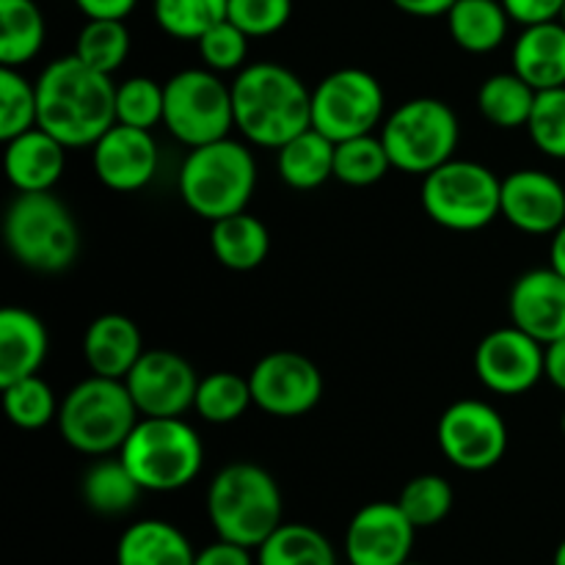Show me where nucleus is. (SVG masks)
Wrapping results in <instances>:
<instances>
[{
	"mask_svg": "<svg viewBox=\"0 0 565 565\" xmlns=\"http://www.w3.org/2000/svg\"><path fill=\"white\" fill-rule=\"evenodd\" d=\"M39 127L66 149L94 147L116 125V83L75 53L44 66L36 81Z\"/></svg>",
	"mask_w": 565,
	"mask_h": 565,
	"instance_id": "1",
	"label": "nucleus"
},
{
	"mask_svg": "<svg viewBox=\"0 0 565 565\" xmlns=\"http://www.w3.org/2000/svg\"><path fill=\"white\" fill-rule=\"evenodd\" d=\"M235 127L257 147L279 149L312 127V92L274 61L248 64L232 83Z\"/></svg>",
	"mask_w": 565,
	"mask_h": 565,
	"instance_id": "2",
	"label": "nucleus"
},
{
	"mask_svg": "<svg viewBox=\"0 0 565 565\" xmlns=\"http://www.w3.org/2000/svg\"><path fill=\"white\" fill-rule=\"evenodd\" d=\"M281 511L279 483L257 463H230L207 489V519L215 535L248 550H259L268 541L281 524Z\"/></svg>",
	"mask_w": 565,
	"mask_h": 565,
	"instance_id": "3",
	"label": "nucleus"
},
{
	"mask_svg": "<svg viewBox=\"0 0 565 565\" xmlns=\"http://www.w3.org/2000/svg\"><path fill=\"white\" fill-rule=\"evenodd\" d=\"M177 185L185 207L213 224L248 207L257 188V160L246 143L221 138L188 152Z\"/></svg>",
	"mask_w": 565,
	"mask_h": 565,
	"instance_id": "4",
	"label": "nucleus"
},
{
	"mask_svg": "<svg viewBox=\"0 0 565 565\" xmlns=\"http://www.w3.org/2000/svg\"><path fill=\"white\" fill-rule=\"evenodd\" d=\"M119 458L143 491H180L199 478L204 445L182 417H141Z\"/></svg>",
	"mask_w": 565,
	"mask_h": 565,
	"instance_id": "5",
	"label": "nucleus"
},
{
	"mask_svg": "<svg viewBox=\"0 0 565 565\" xmlns=\"http://www.w3.org/2000/svg\"><path fill=\"white\" fill-rule=\"evenodd\" d=\"M141 419L127 384L119 379L92 375L66 392L58 408V430L72 450L103 458L121 450Z\"/></svg>",
	"mask_w": 565,
	"mask_h": 565,
	"instance_id": "6",
	"label": "nucleus"
},
{
	"mask_svg": "<svg viewBox=\"0 0 565 565\" xmlns=\"http://www.w3.org/2000/svg\"><path fill=\"white\" fill-rule=\"evenodd\" d=\"M3 235L11 257L39 274L70 268L81 248L75 215L50 191L17 193L6 210Z\"/></svg>",
	"mask_w": 565,
	"mask_h": 565,
	"instance_id": "7",
	"label": "nucleus"
},
{
	"mask_svg": "<svg viewBox=\"0 0 565 565\" xmlns=\"http://www.w3.org/2000/svg\"><path fill=\"white\" fill-rule=\"evenodd\" d=\"M423 210L452 232H478L502 215V180L478 160H447L423 177Z\"/></svg>",
	"mask_w": 565,
	"mask_h": 565,
	"instance_id": "8",
	"label": "nucleus"
},
{
	"mask_svg": "<svg viewBox=\"0 0 565 565\" xmlns=\"http://www.w3.org/2000/svg\"><path fill=\"white\" fill-rule=\"evenodd\" d=\"M458 116L445 99L417 97L403 103L381 127L392 166L403 174L425 177L452 160L458 147Z\"/></svg>",
	"mask_w": 565,
	"mask_h": 565,
	"instance_id": "9",
	"label": "nucleus"
},
{
	"mask_svg": "<svg viewBox=\"0 0 565 565\" xmlns=\"http://www.w3.org/2000/svg\"><path fill=\"white\" fill-rule=\"evenodd\" d=\"M163 125L177 141L196 149L230 138L235 127L232 86L213 70H182L163 83Z\"/></svg>",
	"mask_w": 565,
	"mask_h": 565,
	"instance_id": "10",
	"label": "nucleus"
},
{
	"mask_svg": "<svg viewBox=\"0 0 565 565\" xmlns=\"http://www.w3.org/2000/svg\"><path fill=\"white\" fill-rule=\"evenodd\" d=\"M384 88L367 70H337L312 88V127L334 143L367 136L384 119Z\"/></svg>",
	"mask_w": 565,
	"mask_h": 565,
	"instance_id": "11",
	"label": "nucleus"
},
{
	"mask_svg": "<svg viewBox=\"0 0 565 565\" xmlns=\"http://www.w3.org/2000/svg\"><path fill=\"white\" fill-rule=\"evenodd\" d=\"M441 452L463 472H486L505 458L508 425L486 401H458L445 408L436 428Z\"/></svg>",
	"mask_w": 565,
	"mask_h": 565,
	"instance_id": "12",
	"label": "nucleus"
},
{
	"mask_svg": "<svg viewBox=\"0 0 565 565\" xmlns=\"http://www.w3.org/2000/svg\"><path fill=\"white\" fill-rule=\"evenodd\" d=\"M254 406L279 419H296L312 412L323 397L318 364L296 351L265 353L248 373Z\"/></svg>",
	"mask_w": 565,
	"mask_h": 565,
	"instance_id": "13",
	"label": "nucleus"
},
{
	"mask_svg": "<svg viewBox=\"0 0 565 565\" xmlns=\"http://www.w3.org/2000/svg\"><path fill=\"white\" fill-rule=\"evenodd\" d=\"M196 370L180 353L154 348L143 351L125 384L141 417H182L193 408L199 390Z\"/></svg>",
	"mask_w": 565,
	"mask_h": 565,
	"instance_id": "14",
	"label": "nucleus"
},
{
	"mask_svg": "<svg viewBox=\"0 0 565 565\" xmlns=\"http://www.w3.org/2000/svg\"><path fill=\"white\" fill-rule=\"evenodd\" d=\"M475 375L497 395H524L544 379V345L513 323L491 331L475 351Z\"/></svg>",
	"mask_w": 565,
	"mask_h": 565,
	"instance_id": "15",
	"label": "nucleus"
},
{
	"mask_svg": "<svg viewBox=\"0 0 565 565\" xmlns=\"http://www.w3.org/2000/svg\"><path fill=\"white\" fill-rule=\"evenodd\" d=\"M417 527L397 502H370L353 513L345 530V557L351 565H403L414 550Z\"/></svg>",
	"mask_w": 565,
	"mask_h": 565,
	"instance_id": "16",
	"label": "nucleus"
},
{
	"mask_svg": "<svg viewBox=\"0 0 565 565\" xmlns=\"http://www.w3.org/2000/svg\"><path fill=\"white\" fill-rule=\"evenodd\" d=\"M92 163L94 174L110 191H141L158 174L160 163L152 130H141V127L119 125L116 121L92 147Z\"/></svg>",
	"mask_w": 565,
	"mask_h": 565,
	"instance_id": "17",
	"label": "nucleus"
},
{
	"mask_svg": "<svg viewBox=\"0 0 565 565\" xmlns=\"http://www.w3.org/2000/svg\"><path fill=\"white\" fill-rule=\"evenodd\" d=\"M502 215L527 235H555L565 224V188L541 169H519L502 180Z\"/></svg>",
	"mask_w": 565,
	"mask_h": 565,
	"instance_id": "18",
	"label": "nucleus"
},
{
	"mask_svg": "<svg viewBox=\"0 0 565 565\" xmlns=\"http://www.w3.org/2000/svg\"><path fill=\"white\" fill-rule=\"evenodd\" d=\"M508 312L516 329L550 345L565 337V276L555 268H535L519 276L508 296Z\"/></svg>",
	"mask_w": 565,
	"mask_h": 565,
	"instance_id": "19",
	"label": "nucleus"
},
{
	"mask_svg": "<svg viewBox=\"0 0 565 565\" xmlns=\"http://www.w3.org/2000/svg\"><path fill=\"white\" fill-rule=\"evenodd\" d=\"M3 169L20 193L53 191L66 169V147L42 127L6 141Z\"/></svg>",
	"mask_w": 565,
	"mask_h": 565,
	"instance_id": "20",
	"label": "nucleus"
},
{
	"mask_svg": "<svg viewBox=\"0 0 565 565\" xmlns=\"http://www.w3.org/2000/svg\"><path fill=\"white\" fill-rule=\"evenodd\" d=\"M83 356L94 375L125 381L143 356V340L136 320L119 312L99 315L83 337Z\"/></svg>",
	"mask_w": 565,
	"mask_h": 565,
	"instance_id": "21",
	"label": "nucleus"
},
{
	"mask_svg": "<svg viewBox=\"0 0 565 565\" xmlns=\"http://www.w3.org/2000/svg\"><path fill=\"white\" fill-rule=\"evenodd\" d=\"M513 72L535 92L565 86V25L563 20L524 25L513 44Z\"/></svg>",
	"mask_w": 565,
	"mask_h": 565,
	"instance_id": "22",
	"label": "nucleus"
},
{
	"mask_svg": "<svg viewBox=\"0 0 565 565\" xmlns=\"http://www.w3.org/2000/svg\"><path fill=\"white\" fill-rule=\"evenodd\" d=\"M47 326L22 307L0 312V386L36 375L47 359Z\"/></svg>",
	"mask_w": 565,
	"mask_h": 565,
	"instance_id": "23",
	"label": "nucleus"
},
{
	"mask_svg": "<svg viewBox=\"0 0 565 565\" xmlns=\"http://www.w3.org/2000/svg\"><path fill=\"white\" fill-rule=\"evenodd\" d=\"M196 552L174 524L163 519H141L121 533L116 565H193Z\"/></svg>",
	"mask_w": 565,
	"mask_h": 565,
	"instance_id": "24",
	"label": "nucleus"
},
{
	"mask_svg": "<svg viewBox=\"0 0 565 565\" xmlns=\"http://www.w3.org/2000/svg\"><path fill=\"white\" fill-rule=\"evenodd\" d=\"M210 248L213 257L230 270H254L268 259L270 232L257 215L235 213L213 221L210 230Z\"/></svg>",
	"mask_w": 565,
	"mask_h": 565,
	"instance_id": "25",
	"label": "nucleus"
},
{
	"mask_svg": "<svg viewBox=\"0 0 565 565\" xmlns=\"http://www.w3.org/2000/svg\"><path fill=\"white\" fill-rule=\"evenodd\" d=\"M334 149L337 143L331 138L315 127H307L285 147L276 149V171L281 182L296 191H315L334 177Z\"/></svg>",
	"mask_w": 565,
	"mask_h": 565,
	"instance_id": "26",
	"label": "nucleus"
},
{
	"mask_svg": "<svg viewBox=\"0 0 565 565\" xmlns=\"http://www.w3.org/2000/svg\"><path fill=\"white\" fill-rule=\"evenodd\" d=\"M445 17L452 42L478 55L500 47L511 22L502 0H456Z\"/></svg>",
	"mask_w": 565,
	"mask_h": 565,
	"instance_id": "27",
	"label": "nucleus"
},
{
	"mask_svg": "<svg viewBox=\"0 0 565 565\" xmlns=\"http://www.w3.org/2000/svg\"><path fill=\"white\" fill-rule=\"evenodd\" d=\"M44 14L33 0H0V64L20 70L44 44Z\"/></svg>",
	"mask_w": 565,
	"mask_h": 565,
	"instance_id": "28",
	"label": "nucleus"
},
{
	"mask_svg": "<svg viewBox=\"0 0 565 565\" xmlns=\"http://www.w3.org/2000/svg\"><path fill=\"white\" fill-rule=\"evenodd\" d=\"M81 491L83 502L94 513H99V516H121V513L136 508L143 489L121 458H103V461L92 463L88 472L83 475Z\"/></svg>",
	"mask_w": 565,
	"mask_h": 565,
	"instance_id": "29",
	"label": "nucleus"
},
{
	"mask_svg": "<svg viewBox=\"0 0 565 565\" xmlns=\"http://www.w3.org/2000/svg\"><path fill=\"white\" fill-rule=\"evenodd\" d=\"M257 565H337V552L320 530L281 522L257 550Z\"/></svg>",
	"mask_w": 565,
	"mask_h": 565,
	"instance_id": "30",
	"label": "nucleus"
},
{
	"mask_svg": "<svg viewBox=\"0 0 565 565\" xmlns=\"http://www.w3.org/2000/svg\"><path fill=\"white\" fill-rule=\"evenodd\" d=\"M535 97L539 92L516 72H500L486 77L483 86L478 88V110L494 127L513 130V127H527Z\"/></svg>",
	"mask_w": 565,
	"mask_h": 565,
	"instance_id": "31",
	"label": "nucleus"
},
{
	"mask_svg": "<svg viewBox=\"0 0 565 565\" xmlns=\"http://www.w3.org/2000/svg\"><path fill=\"white\" fill-rule=\"evenodd\" d=\"M252 403L254 397L248 379L230 373V370H218V373H210L199 381L193 408L204 423L230 425L241 419Z\"/></svg>",
	"mask_w": 565,
	"mask_h": 565,
	"instance_id": "32",
	"label": "nucleus"
},
{
	"mask_svg": "<svg viewBox=\"0 0 565 565\" xmlns=\"http://www.w3.org/2000/svg\"><path fill=\"white\" fill-rule=\"evenodd\" d=\"M395 169L390 160L381 136H356L340 141L334 149V177L345 185L367 188L386 177V171Z\"/></svg>",
	"mask_w": 565,
	"mask_h": 565,
	"instance_id": "33",
	"label": "nucleus"
},
{
	"mask_svg": "<svg viewBox=\"0 0 565 565\" xmlns=\"http://www.w3.org/2000/svg\"><path fill=\"white\" fill-rule=\"evenodd\" d=\"M160 31L182 42H199L213 25L226 20L230 0H154Z\"/></svg>",
	"mask_w": 565,
	"mask_h": 565,
	"instance_id": "34",
	"label": "nucleus"
},
{
	"mask_svg": "<svg viewBox=\"0 0 565 565\" xmlns=\"http://www.w3.org/2000/svg\"><path fill=\"white\" fill-rule=\"evenodd\" d=\"M3 390V412L11 425L20 430H39L58 419V403H55L53 390L44 379L25 375L20 381L0 386Z\"/></svg>",
	"mask_w": 565,
	"mask_h": 565,
	"instance_id": "35",
	"label": "nucleus"
},
{
	"mask_svg": "<svg viewBox=\"0 0 565 565\" xmlns=\"http://www.w3.org/2000/svg\"><path fill=\"white\" fill-rule=\"evenodd\" d=\"M75 55L92 70L114 75L130 55V31L125 20H88L77 33Z\"/></svg>",
	"mask_w": 565,
	"mask_h": 565,
	"instance_id": "36",
	"label": "nucleus"
},
{
	"mask_svg": "<svg viewBox=\"0 0 565 565\" xmlns=\"http://www.w3.org/2000/svg\"><path fill=\"white\" fill-rule=\"evenodd\" d=\"M33 127H39L36 83L14 66H0V138L11 141Z\"/></svg>",
	"mask_w": 565,
	"mask_h": 565,
	"instance_id": "37",
	"label": "nucleus"
},
{
	"mask_svg": "<svg viewBox=\"0 0 565 565\" xmlns=\"http://www.w3.org/2000/svg\"><path fill=\"white\" fill-rule=\"evenodd\" d=\"M452 502H456L452 486L441 475H417L403 486L401 497H397V505L417 530L436 527L445 522L452 511Z\"/></svg>",
	"mask_w": 565,
	"mask_h": 565,
	"instance_id": "38",
	"label": "nucleus"
},
{
	"mask_svg": "<svg viewBox=\"0 0 565 565\" xmlns=\"http://www.w3.org/2000/svg\"><path fill=\"white\" fill-rule=\"evenodd\" d=\"M166 92L152 77H127L116 86V121L119 125L152 130L163 121Z\"/></svg>",
	"mask_w": 565,
	"mask_h": 565,
	"instance_id": "39",
	"label": "nucleus"
},
{
	"mask_svg": "<svg viewBox=\"0 0 565 565\" xmlns=\"http://www.w3.org/2000/svg\"><path fill=\"white\" fill-rule=\"evenodd\" d=\"M527 130L546 158L565 160V86L539 92Z\"/></svg>",
	"mask_w": 565,
	"mask_h": 565,
	"instance_id": "40",
	"label": "nucleus"
},
{
	"mask_svg": "<svg viewBox=\"0 0 565 565\" xmlns=\"http://www.w3.org/2000/svg\"><path fill=\"white\" fill-rule=\"evenodd\" d=\"M292 0H230L226 20L235 22L246 36H274L290 22Z\"/></svg>",
	"mask_w": 565,
	"mask_h": 565,
	"instance_id": "41",
	"label": "nucleus"
},
{
	"mask_svg": "<svg viewBox=\"0 0 565 565\" xmlns=\"http://www.w3.org/2000/svg\"><path fill=\"white\" fill-rule=\"evenodd\" d=\"M248 39L232 20L218 22L199 39V53L207 70L213 72H235L246 64Z\"/></svg>",
	"mask_w": 565,
	"mask_h": 565,
	"instance_id": "42",
	"label": "nucleus"
},
{
	"mask_svg": "<svg viewBox=\"0 0 565 565\" xmlns=\"http://www.w3.org/2000/svg\"><path fill=\"white\" fill-rule=\"evenodd\" d=\"M502 6L519 25H539V22L561 20L565 0H502Z\"/></svg>",
	"mask_w": 565,
	"mask_h": 565,
	"instance_id": "43",
	"label": "nucleus"
},
{
	"mask_svg": "<svg viewBox=\"0 0 565 565\" xmlns=\"http://www.w3.org/2000/svg\"><path fill=\"white\" fill-rule=\"evenodd\" d=\"M193 565H257V557L252 555L248 546L218 539L215 544H207L202 552H196Z\"/></svg>",
	"mask_w": 565,
	"mask_h": 565,
	"instance_id": "44",
	"label": "nucleus"
},
{
	"mask_svg": "<svg viewBox=\"0 0 565 565\" xmlns=\"http://www.w3.org/2000/svg\"><path fill=\"white\" fill-rule=\"evenodd\" d=\"M88 20H125L138 0H75Z\"/></svg>",
	"mask_w": 565,
	"mask_h": 565,
	"instance_id": "45",
	"label": "nucleus"
},
{
	"mask_svg": "<svg viewBox=\"0 0 565 565\" xmlns=\"http://www.w3.org/2000/svg\"><path fill=\"white\" fill-rule=\"evenodd\" d=\"M544 379L565 392V337L544 345Z\"/></svg>",
	"mask_w": 565,
	"mask_h": 565,
	"instance_id": "46",
	"label": "nucleus"
},
{
	"mask_svg": "<svg viewBox=\"0 0 565 565\" xmlns=\"http://www.w3.org/2000/svg\"><path fill=\"white\" fill-rule=\"evenodd\" d=\"M392 3L412 17H441L456 0H392Z\"/></svg>",
	"mask_w": 565,
	"mask_h": 565,
	"instance_id": "47",
	"label": "nucleus"
},
{
	"mask_svg": "<svg viewBox=\"0 0 565 565\" xmlns=\"http://www.w3.org/2000/svg\"><path fill=\"white\" fill-rule=\"evenodd\" d=\"M550 265L557 270V274L565 276V224L555 232V235H552Z\"/></svg>",
	"mask_w": 565,
	"mask_h": 565,
	"instance_id": "48",
	"label": "nucleus"
},
{
	"mask_svg": "<svg viewBox=\"0 0 565 565\" xmlns=\"http://www.w3.org/2000/svg\"><path fill=\"white\" fill-rule=\"evenodd\" d=\"M552 565H565V539L557 544L555 557H552Z\"/></svg>",
	"mask_w": 565,
	"mask_h": 565,
	"instance_id": "49",
	"label": "nucleus"
},
{
	"mask_svg": "<svg viewBox=\"0 0 565 565\" xmlns=\"http://www.w3.org/2000/svg\"><path fill=\"white\" fill-rule=\"evenodd\" d=\"M561 428H563V436H565V412H563V419H561Z\"/></svg>",
	"mask_w": 565,
	"mask_h": 565,
	"instance_id": "50",
	"label": "nucleus"
},
{
	"mask_svg": "<svg viewBox=\"0 0 565 565\" xmlns=\"http://www.w3.org/2000/svg\"><path fill=\"white\" fill-rule=\"evenodd\" d=\"M403 565H419V563H412V561H408V563H403Z\"/></svg>",
	"mask_w": 565,
	"mask_h": 565,
	"instance_id": "51",
	"label": "nucleus"
},
{
	"mask_svg": "<svg viewBox=\"0 0 565 565\" xmlns=\"http://www.w3.org/2000/svg\"><path fill=\"white\" fill-rule=\"evenodd\" d=\"M561 20H563V25H565V9H563V17H561Z\"/></svg>",
	"mask_w": 565,
	"mask_h": 565,
	"instance_id": "52",
	"label": "nucleus"
}]
</instances>
